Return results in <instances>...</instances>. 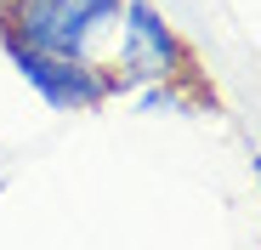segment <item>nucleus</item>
<instances>
[{
  "instance_id": "nucleus-2",
  "label": "nucleus",
  "mask_w": 261,
  "mask_h": 250,
  "mask_svg": "<svg viewBox=\"0 0 261 250\" xmlns=\"http://www.w3.org/2000/svg\"><path fill=\"white\" fill-rule=\"evenodd\" d=\"M108 68L119 80V97L142 86H193V46L165 23L153 0H125Z\"/></svg>"
},
{
  "instance_id": "nucleus-1",
  "label": "nucleus",
  "mask_w": 261,
  "mask_h": 250,
  "mask_svg": "<svg viewBox=\"0 0 261 250\" xmlns=\"http://www.w3.org/2000/svg\"><path fill=\"white\" fill-rule=\"evenodd\" d=\"M125 0H6L0 12V40H17L46 57L102 63L97 46L119 34Z\"/></svg>"
},
{
  "instance_id": "nucleus-4",
  "label": "nucleus",
  "mask_w": 261,
  "mask_h": 250,
  "mask_svg": "<svg viewBox=\"0 0 261 250\" xmlns=\"http://www.w3.org/2000/svg\"><path fill=\"white\" fill-rule=\"evenodd\" d=\"M250 177H255V188H261V154H250Z\"/></svg>"
},
{
  "instance_id": "nucleus-3",
  "label": "nucleus",
  "mask_w": 261,
  "mask_h": 250,
  "mask_svg": "<svg viewBox=\"0 0 261 250\" xmlns=\"http://www.w3.org/2000/svg\"><path fill=\"white\" fill-rule=\"evenodd\" d=\"M6 46V57H12V68L29 80V86L46 97L57 114H91V108H102V103H114L119 97V80H114V68L108 63H74V57H46V52H29V46H17V40H0Z\"/></svg>"
}]
</instances>
